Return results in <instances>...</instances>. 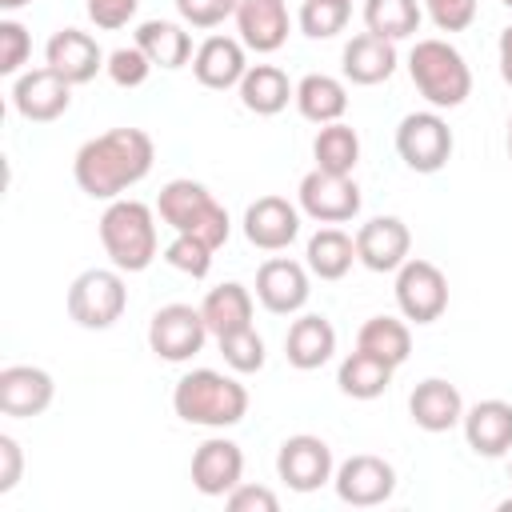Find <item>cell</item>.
I'll list each match as a JSON object with an SVG mask.
<instances>
[{"label": "cell", "instance_id": "6da1fadb", "mask_svg": "<svg viewBox=\"0 0 512 512\" xmlns=\"http://www.w3.org/2000/svg\"><path fill=\"white\" fill-rule=\"evenodd\" d=\"M152 160L156 148L144 128H108L80 144L72 176L80 192H88L92 200H120V192H128L152 172Z\"/></svg>", "mask_w": 512, "mask_h": 512}, {"label": "cell", "instance_id": "7a4b0ae2", "mask_svg": "<svg viewBox=\"0 0 512 512\" xmlns=\"http://www.w3.org/2000/svg\"><path fill=\"white\" fill-rule=\"evenodd\" d=\"M172 408L184 424L200 428H232L248 412V388L216 368H192L172 388Z\"/></svg>", "mask_w": 512, "mask_h": 512}, {"label": "cell", "instance_id": "3957f363", "mask_svg": "<svg viewBox=\"0 0 512 512\" xmlns=\"http://www.w3.org/2000/svg\"><path fill=\"white\" fill-rule=\"evenodd\" d=\"M156 212H160V220L172 228V232H180V236H196V240H204L212 252L228 240V212L212 200V192L200 184V180H168L164 188H160V196H156Z\"/></svg>", "mask_w": 512, "mask_h": 512}, {"label": "cell", "instance_id": "277c9868", "mask_svg": "<svg viewBox=\"0 0 512 512\" xmlns=\"http://www.w3.org/2000/svg\"><path fill=\"white\" fill-rule=\"evenodd\" d=\"M408 76L432 108H460L472 92V72L464 56L448 40H436V36L416 40V48L408 52Z\"/></svg>", "mask_w": 512, "mask_h": 512}, {"label": "cell", "instance_id": "5b68a950", "mask_svg": "<svg viewBox=\"0 0 512 512\" xmlns=\"http://www.w3.org/2000/svg\"><path fill=\"white\" fill-rule=\"evenodd\" d=\"M100 244L120 272H144L156 260V216L140 200H112L100 216Z\"/></svg>", "mask_w": 512, "mask_h": 512}, {"label": "cell", "instance_id": "8992f818", "mask_svg": "<svg viewBox=\"0 0 512 512\" xmlns=\"http://www.w3.org/2000/svg\"><path fill=\"white\" fill-rule=\"evenodd\" d=\"M128 288L120 268H88L68 284V316L80 328H112L124 316Z\"/></svg>", "mask_w": 512, "mask_h": 512}, {"label": "cell", "instance_id": "52a82bcc", "mask_svg": "<svg viewBox=\"0 0 512 512\" xmlns=\"http://www.w3.org/2000/svg\"><path fill=\"white\" fill-rule=\"evenodd\" d=\"M396 152L412 172H440L452 156V128L440 112H408L396 128Z\"/></svg>", "mask_w": 512, "mask_h": 512}, {"label": "cell", "instance_id": "ba28073f", "mask_svg": "<svg viewBox=\"0 0 512 512\" xmlns=\"http://www.w3.org/2000/svg\"><path fill=\"white\" fill-rule=\"evenodd\" d=\"M396 304L404 312V320L416 324H432L444 316L448 308V280L432 260H404L396 268Z\"/></svg>", "mask_w": 512, "mask_h": 512}, {"label": "cell", "instance_id": "9c48e42d", "mask_svg": "<svg viewBox=\"0 0 512 512\" xmlns=\"http://www.w3.org/2000/svg\"><path fill=\"white\" fill-rule=\"evenodd\" d=\"M204 340H208V324L192 304H164L148 324V348L172 364L192 360L204 348Z\"/></svg>", "mask_w": 512, "mask_h": 512}, {"label": "cell", "instance_id": "30bf717a", "mask_svg": "<svg viewBox=\"0 0 512 512\" xmlns=\"http://www.w3.org/2000/svg\"><path fill=\"white\" fill-rule=\"evenodd\" d=\"M332 484H336V496L344 504H352V508H376V504H384L396 492V472H392V464L384 456L356 452V456H348L336 468Z\"/></svg>", "mask_w": 512, "mask_h": 512}, {"label": "cell", "instance_id": "8fae6325", "mask_svg": "<svg viewBox=\"0 0 512 512\" xmlns=\"http://www.w3.org/2000/svg\"><path fill=\"white\" fill-rule=\"evenodd\" d=\"M296 196H300V208L312 220H320V224H344V220H352L360 212V188H356V180L352 176L324 172V168H312L300 180Z\"/></svg>", "mask_w": 512, "mask_h": 512}, {"label": "cell", "instance_id": "7c38bea8", "mask_svg": "<svg viewBox=\"0 0 512 512\" xmlns=\"http://www.w3.org/2000/svg\"><path fill=\"white\" fill-rule=\"evenodd\" d=\"M68 104H72V84L48 64L32 68V72H20L16 84H12V108L32 124H48V120L64 116Z\"/></svg>", "mask_w": 512, "mask_h": 512}, {"label": "cell", "instance_id": "4fadbf2b", "mask_svg": "<svg viewBox=\"0 0 512 512\" xmlns=\"http://www.w3.org/2000/svg\"><path fill=\"white\" fill-rule=\"evenodd\" d=\"M276 472L292 492H316L332 480V448L320 436H288L276 452Z\"/></svg>", "mask_w": 512, "mask_h": 512}, {"label": "cell", "instance_id": "5bb4252c", "mask_svg": "<svg viewBox=\"0 0 512 512\" xmlns=\"http://www.w3.org/2000/svg\"><path fill=\"white\" fill-rule=\"evenodd\" d=\"M412 232L400 216H372L356 232V260L372 272H396L408 260Z\"/></svg>", "mask_w": 512, "mask_h": 512}, {"label": "cell", "instance_id": "9a60e30c", "mask_svg": "<svg viewBox=\"0 0 512 512\" xmlns=\"http://www.w3.org/2000/svg\"><path fill=\"white\" fill-rule=\"evenodd\" d=\"M244 236L252 248L280 252L300 236V212L284 196H260L244 212Z\"/></svg>", "mask_w": 512, "mask_h": 512}, {"label": "cell", "instance_id": "2e32d148", "mask_svg": "<svg viewBox=\"0 0 512 512\" xmlns=\"http://www.w3.org/2000/svg\"><path fill=\"white\" fill-rule=\"evenodd\" d=\"M308 272L304 264L288 260V256H272L260 264L256 272V300L276 312V316H288V312H300L308 304Z\"/></svg>", "mask_w": 512, "mask_h": 512}, {"label": "cell", "instance_id": "e0dca14e", "mask_svg": "<svg viewBox=\"0 0 512 512\" xmlns=\"http://www.w3.org/2000/svg\"><path fill=\"white\" fill-rule=\"evenodd\" d=\"M244 476V452L236 440L212 436L192 452V484L204 496H228Z\"/></svg>", "mask_w": 512, "mask_h": 512}, {"label": "cell", "instance_id": "ac0fdd59", "mask_svg": "<svg viewBox=\"0 0 512 512\" xmlns=\"http://www.w3.org/2000/svg\"><path fill=\"white\" fill-rule=\"evenodd\" d=\"M56 396V384L44 368H32V364H8L0 368V412L4 416H16V420H28V416H40Z\"/></svg>", "mask_w": 512, "mask_h": 512}, {"label": "cell", "instance_id": "d6986e66", "mask_svg": "<svg viewBox=\"0 0 512 512\" xmlns=\"http://www.w3.org/2000/svg\"><path fill=\"white\" fill-rule=\"evenodd\" d=\"M44 60H48V68H56L68 84H88L108 60H104V52H100V44L88 36V32H80V28H60V32H52V40H48V48H44Z\"/></svg>", "mask_w": 512, "mask_h": 512}, {"label": "cell", "instance_id": "ffe728a7", "mask_svg": "<svg viewBox=\"0 0 512 512\" xmlns=\"http://www.w3.org/2000/svg\"><path fill=\"white\" fill-rule=\"evenodd\" d=\"M464 440L476 456H504L512 452V404L508 400H480L464 412Z\"/></svg>", "mask_w": 512, "mask_h": 512}, {"label": "cell", "instance_id": "44dd1931", "mask_svg": "<svg viewBox=\"0 0 512 512\" xmlns=\"http://www.w3.org/2000/svg\"><path fill=\"white\" fill-rule=\"evenodd\" d=\"M236 28L244 48L276 52L288 40V4L284 0H236Z\"/></svg>", "mask_w": 512, "mask_h": 512}, {"label": "cell", "instance_id": "7402d4cb", "mask_svg": "<svg viewBox=\"0 0 512 512\" xmlns=\"http://www.w3.org/2000/svg\"><path fill=\"white\" fill-rule=\"evenodd\" d=\"M408 412H412L416 428H424V432H448V428H456L464 420V400H460L456 384H448L440 376H428V380H420L412 388Z\"/></svg>", "mask_w": 512, "mask_h": 512}, {"label": "cell", "instance_id": "603a6c76", "mask_svg": "<svg viewBox=\"0 0 512 512\" xmlns=\"http://www.w3.org/2000/svg\"><path fill=\"white\" fill-rule=\"evenodd\" d=\"M192 72L204 88H236L248 72V60H244V40H232V36H208L196 56H192Z\"/></svg>", "mask_w": 512, "mask_h": 512}, {"label": "cell", "instance_id": "cb8c5ba5", "mask_svg": "<svg viewBox=\"0 0 512 512\" xmlns=\"http://www.w3.org/2000/svg\"><path fill=\"white\" fill-rule=\"evenodd\" d=\"M332 352H336V328H332L324 316L308 312V316L292 320V328H288V336H284V356H288L292 368L312 372V368L328 364Z\"/></svg>", "mask_w": 512, "mask_h": 512}, {"label": "cell", "instance_id": "d4e9b609", "mask_svg": "<svg viewBox=\"0 0 512 512\" xmlns=\"http://www.w3.org/2000/svg\"><path fill=\"white\" fill-rule=\"evenodd\" d=\"M340 60H344L340 68H344V76L352 84H380V80H388L396 72V44L376 36V32H360V36H352L344 44Z\"/></svg>", "mask_w": 512, "mask_h": 512}, {"label": "cell", "instance_id": "484cf974", "mask_svg": "<svg viewBox=\"0 0 512 512\" xmlns=\"http://www.w3.org/2000/svg\"><path fill=\"white\" fill-rule=\"evenodd\" d=\"M236 88H240V104L256 116H276L288 108V100H296V88L276 64H252Z\"/></svg>", "mask_w": 512, "mask_h": 512}, {"label": "cell", "instance_id": "4316f807", "mask_svg": "<svg viewBox=\"0 0 512 512\" xmlns=\"http://www.w3.org/2000/svg\"><path fill=\"white\" fill-rule=\"evenodd\" d=\"M200 316H204V324H208L212 336L248 328V324H252V292H248L244 284H236V280L216 284V288L200 300Z\"/></svg>", "mask_w": 512, "mask_h": 512}, {"label": "cell", "instance_id": "83f0119b", "mask_svg": "<svg viewBox=\"0 0 512 512\" xmlns=\"http://www.w3.org/2000/svg\"><path fill=\"white\" fill-rule=\"evenodd\" d=\"M296 108L304 120L312 124H336L344 112H348V92L336 76H324V72H308L300 84H296Z\"/></svg>", "mask_w": 512, "mask_h": 512}, {"label": "cell", "instance_id": "f1b7e54d", "mask_svg": "<svg viewBox=\"0 0 512 512\" xmlns=\"http://www.w3.org/2000/svg\"><path fill=\"white\" fill-rule=\"evenodd\" d=\"M336 384H340V392L352 396V400H376V396L392 384V364L380 360V356H372V352H364V348H356V352H348V356L340 360Z\"/></svg>", "mask_w": 512, "mask_h": 512}, {"label": "cell", "instance_id": "f546056e", "mask_svg": "<svg viewBox=\"0 0 512 512\" xmlns=\"http://www.w3.org/2000/svg\"><path fill=\"white\" fill-rule=\"evenodd\" d=\"M136 48L160 68H180L192 60V36L172 20H144L136 28Z\"/></svg>", "mask_w": 512, "mask_h": 512}, {"label": "cell", "instance_id": "4dcf8cb0", "mask_svg": "<svg viewBox=\"0 0 512 512\" xmlns=\"http://www.w3.org/2000/svg\"><path fill=\"white\" fill-rule=\"evenodd\" d=\"M304 256H308L312 276H320V280H340V276H348V268H352V260H356V240H352L348 232H340V228H320V232L308 240Z\"/></svg>", "mask_w": 512, "mask_h": 512}, {"label": "cell", "instance_id": "1f68e13d", "mask_svg": "<svg viewBox=\"0 0 512 512\" xmlns=\"http://www.w3.org/2000/svg\"><path fill=\"white\" fill-rule=\"evenodd\" d=\"M356 348H364V352L388 360L392 368H400V364L408 360V352H412V332H408L404 320L372 316V320L360 324V332H356Z\"/></svg>", "mask_w": 512, "mask_h": 512}, {"label": "cell", "instance_id": "d6a6232c", "mask_svg": "<svg viewBox=\"0 0 512 512\" xmlns=\"http://www.w3.org/2000/svg\"><path fill=\"white\" fill-rule=\"evenodd\" d=\"M312 156H316V168L324 172H336V176H352L356 160H360V136L356 128L348 124H320L316 140H312Z\"/></svg>", "mask_w": 512, "mask_h": 512}, {"label": "cell", "instance_id": "836d02e7", "mask_svg": "<svg viewBox=\"0 0 512 512\" xmlns=\"http://www.w3.org/2000/svg\"><path fill=\"white\" fill-rule=\"evenodd\" d=\"M364 28L396 44L420 28V0H364Z\"/></svg>", "mask_w": 512, "mask_h": 512}, {"label": "cell", "instance_id": "e575fe53", "mask_svg": "<svg viewBox=\"0 0 512 512\" xmlns=\"http://www.w3.org/2000/svg\"><path fill=\"white\" fill-rule=\"evenodd\" d=\"M352 16V0H304L300 4V32L312 36V40H328L336 32H344Z\"/></svg>", "mask_w": 512, "mask_h": 512}, {"label": "cell", "instance_id": "d590c367", "mask_svg": "<svg viewBox=\"0 0 512 512\" xmlns=\"http://www.w3.org/2000/svg\"><path fill=\"white\" fill-rule=\"evenodd\" d=\"M220 340V356L232 372H260L264 368V340L256 336V328H236V332H224L216 336Z\"/></svg>", "mask_w": 512, "mask_h": 512}, {"label": "cell", "instance_id": "8d00e7d4", "mask_svg": "<svg viewBox=\"0 0 512 512\" xmlns=\"http://www.w3.org/2000/svg\"><path fill=\"white\" fill-rule=\"evenodd\" d=\"M164 260L176 268V272H184V276H192V280H204L208 276V268H212V248L204 244V240H196V236H172V244L164 248Z\"/></svg>", "mask_w": 512, "mask_h": 512}, {"label": "cell", "instance_id": "74e56055", "mask_svg": "<svg viewBox=\"0 0 512 512\" xmlns=\"http://www.w3.org/2000/svg\"><path fill=\"white\" fill-rule=\"evenodd\" d=\"M104 68H108L112 84H120V88H140L156 64H152L136 44H132V48H116V52L108 56V64H104Z\"/></svg>", "mask_w": 512, "mask_h": 512}, {"label": "cell", "instance_id": "f35d334b", "mask_svg": "<svg viewBox=\"0 0 512 512\" xmlns=\"http://www.w3.org/2000/svg\"><path fill=\"white\" fill-rule=\"evenodd\" d=\"M28 52H32L28 28L16 24V20H0V72H4V76L20 72V64L28 60Z\"/></svg>", "mask_w": 512, "mask_h": 512}, {"label": "cell", "instance_id": "ab89813d", "mask_svg": "<svg viewBox=\"0 0 512 512\" xmlns=\"http://www.w3.org/2000/svg\"><path fill=\"white\" fill-rule=\"evenodd\" d=\"M176 12L192 28H216L236 12V0H176Z\"/></svg>", "mask_w": 512, "mask_h": 512}, {"label": "cell", "instance_id": "60d3db41", "mask_svg": "<svg viewBox=\"0 0 512 512\" xmlns=\"http://www.w3.org/2000/svg\"><path fill=\"white\" fill-rule=\"evenodd\" d=\"M424 8L440 32H464L476 20V0H424Z\"/></svg>", "mask_w": 512, "mask_h": 512}, {"label": "cell", "instance_id": "b9f144b4", "mask_svg": "<svg viewBox=\"0 0 512 512\" xmlns=\"http://www.w3.org/2000/svg\"><path fill=\"white\" fill-rule=\"evenodd\" d=\"M84 8H88V20H92L96 28L116 32V28H124V24L136 16L140 0H84Z\"/></svg>", "mask_w": 512, "mask_h": 512}, {"label": "cell", "instance_id": "7bdbcfd3", "mask_svg": "<svg viewBox=\"0 0 512 512\" xmlns=\"http://www.w3.org/2000/svg\"><path fill=\"white\" fill-rule=\"evenodd\" d=\"M228 508L232 512H276L280 500L272 488H260V484H236L228 492Z\"/></svg>", "mask_w": 512, "mask_h": 512}, {"label": "cell", "instance_id": "ee69618b", "mask_svg": "<svg viewBox=\"0 0 512 512\" xmlns=\"http://www.w3.org/2000/svg\"><path fill=\"white\" fill-rule=\"evenodd\" d=\"M20 468H24L20 444H16L12 436H0V492H12V488H16Z\"/></svg>", "mask_w": 512, "mask_h": 512}, {"label": "cell", "instance_id": "f6af8a7d", "mask_svg": "<svg viewBox=\"0 0 512 512\" xmlns=\"http://www.w3.org/2000/svg\"><path fill=\"white\" fill-rule=\"evenodd\" d=\"M500 76H504V84L512 88V24L500 32Z\"/></svg>", "mask_w": 512, "mask_h": 512}, {"label": "cell", "instance_id": "bcb514c9", "mask_svg": "<svg viewBox=\"0 0 512 512\" xmlns=\"http://www.w3.org/2000/svg\"><path fill=\"white\" fill-rule=\"evenodd\" d=\"M24 4H28V0H0L4 12H16V8H24Z\"/></svg>", "mask_w": 512, "mask_h": 512}, {"label": "cell", "instance_id": "7dc6e473", "mask_svg": "<svg viewBox=\"0 0 512 512\" xmlns=\"http://www.w3.org/2000/svg\"><path fill=\"white\" fill-rule=\"evenodd\" d=\"M504 144H508V160H512V116H508V140Z\"/></svg>", "mask_w": 512, "mask_h": 512}, {"label": "cell", "instance_id": "c3c4849f", "mask_svg": "<svg viewBox=\"0 0 512 512\" xmlns=\"http://www.w3.org/2000/svg\"><path fill=\"white\" fill-rule=\"evenodd\" d=\"M500 512H512V500H504V504H500Z\"/></svg>", "mask_w": 512, "mask_h": 512}, {"label": "cell", "instance_id": "681fc988", "mask_svg": "<svg viewBox=\"0 0 512 512\" xmlns=\"http://www.w3.org/2000/svg\"><path fill=\"white\" fill-rule=\"evenodd\" d=\"M500 4H508V8H512V0H500Z\"/></svg>", "mask_w": 512, "mask_h": 512}, {"label": "cell", "instance_id": "f907efd6", "mask_svg": "<svg viewBox=\"0 0 512 512\" xmlns=\"http://www.w3.org/2000/svg\"><path fill=\"white\" fill-rule=\"evenodd\" d=\"M508 472H512V468H508Z\"/></svg>", "mask_w": 512, "mask_h": 512}]
</instances>
